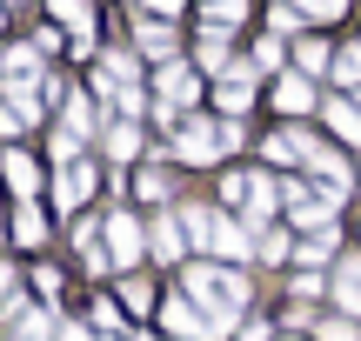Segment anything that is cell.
<instances>
[{
  "label": "cell",
  "mask_w": 361,
  "mask_h": 341,
  "mask_svg": "<svg viewBox=\"0 0 361 341\" xmlns=\"http://www.w3.org/2000/svg\"><path fill=\"white\" fill-rule=\"evenodd\" d=\"M188 294H194V302H201L207 308V321H214V335L221 328H228V321L234 315H241V308H247V281H234V275H221V268H188Z\"/></svg>",
  "instance_id": "6da1fadb"
},
{
  "label": "cell",
  "mask_w": 361,
  "mask_h": 341,
  "mask_svg": "<svg viewBox=\"0 0 361 341\" xmlns=\"http://www.w3.org/2000/svg\"><path fill=\"white\" fill-rule=\"evenodd\" d=\"M141 248H147V228L134 221V214H114V221H107V254H114V261H134Z\"/></svg>",
  "instance_id": "7a4b0ae2"
},
{
  "label": "cell",
  "mask_w": 361,
  "mask_h": 341,
  "mask_svg": "<svg viewBox=\"0 0 361 341\" xmlns=\"http://www.w3.org/2000/svg\"><path fill=\"white\" fill-rule=\"evenodd\" d=\"M194 248H207V254H247V228L241 221H207V235L194 241Z\"/></svg>",
  "instance_id": "3957f363"
},
{
  "label": "cell",
  "mask_w": 361,
  "mask_h": 341,
  "mask_svg": "<svg viewBox=\"0 0 361 341\" xmlns=\"http://www.w3.org/2000/svg\"><path fill=\"white\" fill-rule=\"evenodd\" d=\"M54 194H61V208H80V201L94 194V168H87V161H67V168H61V187H54Z\"/></svg>",
  "instance_id": "277c9868"
},
{
  "label": "cell",
  "mask_w": 361,
  "mask_h": 341,
  "mask_svg": "<svg viewBox=\"0 0 361 341\" xmlns=\"http://www.w3.org/2000/svg\"><path fill=\"white\" fill-rule=\"evenodd\" d=\"M7 341H47V315H34V308H13V315H7Z\"/></svg>",
  "instance_id": "5b68a950"
},
{
  "label": "cell",
  "mask_w": 361,
  "mask_h": 341,
  "mask_svg": "<svg viewBox=\"0 0 361 341\" xmlns=\"http://www.w3.org/2000/svg\"><path fill=\"white\" fill-rule=\"evenodd\" d=\"M274 101H281L288 114H308V107H314V87H308V80H301V74H288L281 87H274Z\"/></svg>",
  "instance_id": "8992f818"
},
{
  "label": "cell",
  "mask_w": 361,
  "mask_h": 341,
  "mask_svg": "<svg viewBox=\"0 0 361 341\" xmlns=\"http://www.w3.org/2000/svg\"><path fill=\"white\" fill-rule=\"evenodd\" d=\"M7 181H13V194H34V187H40V168H34V154H7Z\"/></svg>",
  "instance_id": "52a82bcc"
},
{
  "label": "cell",
  "mask_w": 361,
  "mask_h": 341,
  "mask_svg": "<svg viewBox=\"0 0 361 341\" xmlns=\"http://www.w3.org/2000/svg\"><path fill=\"white\" fill-rule=\"evenodd\" d=\"M335 302L348 308V315H361V254H355L348 268H341V281H335Z\"/></svg>",
  "instance_id": "ba28073f"
},
{
  "label": "cell",
  "mask_w": 361,
  "mask_h": 341,
  "mask_svg": "<svg viewBox=\"0 0 361 341\" xmlns=\"http://www.w3.org/2000/svg\"><path fill=\"white\" fill-rule=\"evenodd\" d=\"M13 241H20V248H40V241H47V228H40V208H27V201H20V214H13Z\"/></svg>",
  "instance_id": "9c48e42d"
},
{
  "label": "cell",
  "mask_w": 361,
  "mask_h": 341,
  "mask_svg": "<svg viewBox=\"0 0 361 341\" xmlns=\"http://www.w3.org/2000/svg\"><path fill=\"white\" fill-rule=\"evenodd\" d=\"M268 154L274 161H314V141H308V134H274Z\"/></svg>",
  "instance_id": "30bf717a"
},
{
  "label": "cell",
  "mask_w": 361,
  "mask_h": 341,
  "mask_svg": "<svg viewBox=\"0 0 361 341\" xmlns=\"http://www.w3.org/2000/svg\"><path fill=\"white\" fill-rule=\"evenodd\" d=\"M134 47H141V54H168V47H174V34H168L161 20H141V27H134Z\"/></svg>",
  "instance_id": "8fae6325"
},
{
  "label": "cell",
  "mask_w": 361,
  "mask_h": 341,
  "mask_svg": "<svg viewBox=\"0 0 361 341\" xmlns=\"http://www.w3.org/2000/svg\"><path fill=\"white\" fill-rule=\"evenodd\" d=\"M328 128H335L341 141H355V147H361V114H355L348 101H335V107H328Z\"/></svg>",
  "instance_id": "7c38bea8"
},
{
  "label": "cell",
  "mask_w": 361,
  "mask_h": 341,
  "mask_svg": "<svg viewBox=\"0 0 361 341\" xmlns=\"http://www.w3.org/2000/svg\"><path fill=\"white\" fill-rule=\"evenodd\" d=\"M247 101H255V80H247L241 67H234V80H228V87H221V107H228V114H241Z\"/></svg>",
  "instance_id": "4fadbf2b"
},
{
  "label": "cell",
  "mask_w": 361,
  "mask_h": 341,
  "mask_svg": "<svg viewBox=\"0 0 361 341\" xmlns=\"http://www.w3.org/2000/svg\"><path fill=\"white\" fill-rule=\"evenodd\" d=\"M161 87H168V101H194V94H201V80H194L188 67H168V74H161Z\"/></svg>",
  "instance_id": "5bb4252c"
},
{
  "label": "cell",
  "mask_w": 361,
  "mask_h": 341,
  "mask_svg": "<svg viewBox=\"0 0 361 341\" xmlns=\"http://www.w3.org/2000/svg\"><path fill=\"white\" fill-rule=\"evenodd\" d=\"M147 241H154V254H168V261H174V254H180V221H154V228H147Z\"/></svg>",
  "instance_id": "9a60e30c"
},
{
  "label": "cell",
  "mask_w": 361,
  "mask_h": 341,
  "mask_svg": "<svg viewBox=\"0 0 361 341\" xmlns=\"http://www.w3.org/2000/svg\"><path fill=\"white\" fill-rule=\"evenodd\" d=\"M335 80H341V87H361V47H341L335 54Z\"/></svg>",
  "instance_id": "2e32d148"
},
{
  "label": "cell",
  "mask_w": 361,
  "mask_h": 341,
  "mask_svg": "<svg viewBox=\"0 0 361 341\" xmlns=\"http://www.w3.org/2000/svg\"><path fill=\"white\" fill-rule=\"evenodd\" d=\"M121 302H128L134 315H141V308H154V288H147V281L134 275V281H121Z\"/></svg>",
  "instance_id": "e0dca14e"
},
{
  "label": "cell",
  "mask_w": 361,
  "mask_h": 341,
  "mask_svg": "<svg viewBox=\"0 0 361 341\" xmlns=\"http://www.w3.org/2000/svg\"><path fill=\"white\" fill-rule=\"evenodd\" d=\"M241 20V0H207V27H234Z\"/></svg>",
  "instance_id": "ac0fdd59"
},
{
  "label": "cell",
  "mask_w": 361,
  "mask_h": 341,
  "mask_svg": "<svg viewBox=\"0 0 361 341\" xmlns=\"http://www.w3.org/2000/svg\"><path fill=\"white\" fill-rule=\"evenodd\" d=\"M268 208H274V187L255 181V187H247V214H255V221H268Z\"/></svg>",
  "instance_id": "d6986e66"
},
{
  "label": "cell",
  "mask_w": 361,
  "mask_h": 341,
  "mask_svg": "<svg viewBox=\"0 0 361 341\" xmlns=\"http://www.w3.org/2000/svg\"><path fill=\"white\" fill-rule=\"evenodd\" d=\"M107 147H114V161H128L134 147H141V134H134V128H114V134H107Z\"/></svg>",
  "instance_id": "ffe728a7"
},
{
  "label": "cell",
  "mask_w": 361,
  "mask_h": 341,
  "mask_svg": "<svg viewBox=\"0 0 361 341\" xmlns=\"http://www.w3.org/2000/svg\"><path fill=\"white\" fill-rule=\"evenodd\" d=\"M295 254H301V261H308V268H314V261H328V235H308V241H301Z\"/></svg>",
  "instance_id": "44dd1931"
},
{
  "label": "cell",
  "mask_w": 361,
  "mask_h": 341,
  "mask_svg": "<svg viewBox=\"0 0 361 341\" xmlns=\"http://www.w3.org/2000/svg\"><path fill=\"white\" fill-rule=\"evenodd\" d=\"M301 7H308V13H314V20H335V13H341V7H348V0H301Z\"/></svg>",
  "instance_id": "7402d4cb"
},
{
  "label": "cell",
  "mask_w": 361,
  "mask_h": 341,
  "mask_svg": "<svg viewBox=\"0 0 361 341\" xmlns=\"http://www.w3.org/2000/svg\"><path fill=\"white\" fill-rule=\"evenodd\" d=\"M261 254H268V261H281V254H288V241L274 235V228H261Z\"/></svg>",
  "instance_id": "603a6c76"
},
{
  "label": "cell",
  "mask_w": 361,
  "mask_h": 341,
  "mask_svg": "<svg viewBox=\"0 0 361 341\" xmlns=\"http://www.w3.org/2000/svg\"><path fill=\"white\" fill-rule=\"evenodd\" d=\"M322 341H361V335H355V321H328Z\"/></svg>",
  "instance_id": "cb8c5ba5"
},
{
  "label": "cell",
  "mask_w": 361,
  "mask_h": 341,
  "mask_svg": "<svg viewBox=\"0 0 361 341\" xmlns=\"http://www.w3.org/2000/svg\"><path fill=\"white\" fill-rule=\"evenodd\" d=\"M61 341H94V335L80 328V321H61Z\"/></svg>",
  "instance_id": "d4e9b609"
},
{
  "label": "cell",
  "mask_w": 361,
  "mask_h": 341,
  "mask_svg": "<svg viewBox=\"0 0 361 341\" xmlns=\"http://www.w3.org/2000/svg\"><path fill=\"white\" fill-rule=\"evenodd\" d=\"M7 294H13V268L0 261V302H7Z\"/></svg>",
  "instance_id": "484cf974"
},
{
  "label": "cell",
  "mask_w": 361,
  "mask_h": 341,
  "mask_svg": "<svg viewBox=\"0 0 361 341\" xmlns=\"http://www.w3.org/2000/svg\"><path fill=\"white\" fill-rule=\"evenodd\" d=\"M154 7H161V13H174V7H180V0H154Z\"/></svg>",
  "instance_id": "4316f807"
},
{
  "label": "cell",
  "mask_w": 361,
  "mask_h": 341,
  "mask_svg": "<svg viewBox=\"0 0 361 341\" xmlns=\"http://www.w3.org/2000/svg\"><path fill=\"white\" fill-rule=\"evenodd\" d=\"M180 341H207V335H180Z\"/></svg>",
  "instance_id": "83f0119b"
}]
</instances>
